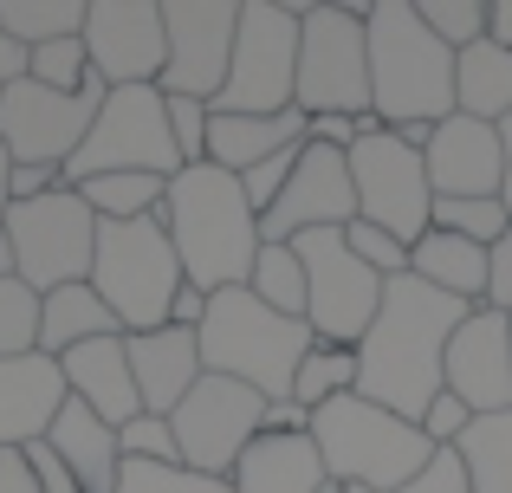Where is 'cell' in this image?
Segmentation results:
<instances>
[{"mask_svg":"<svg viewBox=\"0 0 512 493\" xmlns=\"http://www.w3.org/2000/svg\"><path fill=\"white\" fill-rule=\"evenodd\" d=\"M467 312H474L467 299H448V292L422 286L415 273L389 279L383 305H376L370 331H363V344H357V396L422 422V409L448 390V383H441V370H448V338L461 331Z\"/></svg>","mask_w":512,"mask_h":493,"instance_id":"6da1fadb","label":"cell"},{"mask_svg":"<svg viewBox=\"0 0 512 493\" xmlns=\"http://www.w3.org/2000/svg\"><path fill=\"white\" fill-rule=\"evenodd\" d=\"M370 111L383 130L409 137L415 150L441 117H454V46L422 26L415 0H370Z\"/></svg>","mask_w":512,"mask_h":493,"instance_id":"7a4b0ae2","label":"cell"},{"mask_svg":"<svg viewBox=\"0 0 512 493\" xmlns=\"http://www.w3.org/2000/svg\"><path fill=\"white\" fill-rule=\"evenodd\" d=\"M163 228L175 241V260H182L188 286L201 292H227L247 286L253 260H260V208L247 202L240 176L214 163L175 169L163 189Z\"/></svg>","mask_w":512,"mask_h":493,"instance_id":"3957f363","label":"cell"},{"mask_svg":"<svg viewBox=\"0 0 512 493\" xmlns=\"http://www.w3.org/2000/svg\"><path fill=\"white\" fill-rule=\"evenodd\" d=\"M195 338H201L208 377H234V383H247V390H260L266 403H286L305 351L318 344L305 318H279L273 305H260L247 286L214 292Z\"/></svg>","mask_w":512,"mask_h":493,"instance_id":"277c9868","label":"cell"},{"mask_svg":"<svg viewBox=\"0 0 512 493\" xmlns=\"http://www.w3.org/2000/svg\"><path fill=\"white\" fill-rule=\"evenodd\" d=\"M312 442L325 455L331 487H376V493L409 487L441 455L422 435V422L396 416L370 396H338V403L312 409Z\"/></svg>","mask_w":512,"mask_h":493,"instance_id":"5b68a950","label":"cell"},{"mask_svg":"<svg viewBox=\"0 0 512 493\" xmlns=\"http://www.w3.org/2000/svg\"><path fill=\"white\" fill-rule=\"evenodd\" d=\"M188 286L175 241L163 215L143 221H98V260H91V292L111 305V318L124 325V338L137 331H163L175 292Z\"/></svg>","mask_w":512,"mask_h":493,"instance_id":"8992f818","label":"cell"},{"mask_svg":"<svg viewBox=\"0 0 512 493\" xmlns=\"http://www.w3.org/2000/svg\"><path fill=\"white\" fill-rule=\"evenodd\" d=\"M299 0H240L234 65L214 98V111L240 117H286L299 111Z\"/></svg>","mask_w":512,"mask_h":493,"instance_id":"52a82bcc","label":"cell"},{"mask_svg":"<svg viewBox=\"0 0 512 493\" xmlns=\"http://www.w3.org/2000/svg\"><path fill=\"white\" fill-rule=\"evenodd\" d=\"M363 13L370 7H305L299 20V111L305 117H376Z\"/></svg>","mask_w":512,"mask_h":493,"instance_id":"ba28073f","label":"cell"},{"mask_svg":"<svg viewBox=\"0 0 512 493\" xmlns=\"http://www.w3.org/2000/svg\"><path fill=\"white\" fill-rule=\"evenodd\" d=\"M7 241H13V273L46 299V292H59V286L91 279V260H98V215H91L85 195L65 182V189L39 195V202L7 208Z\"/></svg>","mask_w":512,"mask_h":493,"instance_id":"9c48e42d","label":"cell"},{"mask_svg":"<svg viewBox=\"0 0 512 493\" xmlns=\"http://www.w3.org/2000/svg\"><path fill=\"white\" fill-rule=\"evenodd\" d=\"M182 156H175L169 137V111H163V91L156 85H124V91H104V111L91 124V137L78 143L65 182H91V176H175Z\"/></svg>","mask_w":512,"mask_h":493,"instance_id":"30bf717a","label":"cell"},{"mask_svg":"<svg viewBox=\"0 0 512 493\" xmlns=\"http://www.w3.org/2000/svg\"><path fill=\"white\" fill-rule=\"evenodd\" d=\"M350 189H357V221L396 234L402 247H415L435 221V189H428L422 150L396 130H370L350 150Z\"/></svg>","mask_w":512,"mask_h":493,"instance_id":"8fae6325","label":"cell"},{"mask_svg":"<svg viewBox=\"0 0 512 493\" xmlns=\"http://www.w3.org/2000/svg\"><path fill=\"white\" fill-rule=\"evenodd\" d=\"M292 247H299V260H305V325H312V338L357 351L370 318H376V305H383L389 279L370 273V266L344 247V228L299 234Z\"/></svg>","mask_w":512,"mask_h":493,"instance_id":"7c38bea8","label":"cell"},{"mask_svg":"<svg viewBox=\"0 0 512 493\" xmlns=\"http://www.w3.org/2000/svg\"><path fill=\"white\" fill-rule=\"evenodd\" d=\"M169 429H175V448H182V468L227 481L234 461L247 455L266 429V396L247 390V383H234V377H201L195 390L182 396V409L169 416Z\"/></svg>","mask_w":512,"mask_h":493,"instance_id":"4fadbf2b","label":"cell"},{"mask_svg":"<svg viewBox=\"0 0 512 493\" xmlns=\"http://www.w3.org/2000/svg\"><path fill=\"white\" fill-rule=\"evenodd\" d=\"M104 111V85L85 91H46L33 78H13L0 85V143H7L13 163H52V169H72L78 143L91 137Z\"/></svg>","mask_w":512,"mask_h":493,"instance_id":"5bb4252c","label":"cell"},{"mask_svg":"<svg viewBox=\"0 0 512 493\" xmlns=\"http://www.w3.org/2000/svg\"><path fill=\"white\" fill-rule=\"evenodd\" d=\"M163 33H169V65L156 91L214 104L227 85V65H234L240 0H163Z\"/></svg>","mask_w":512,"mask_h":493,"instance_id":"9a60e30c","label":"cell"},{"mask_svg":"<svg viewBox=\"0 0 512 493\" xmlns=\"http://www.w3.org/2000/svg\"><path fill=\"white\" fill-rule=\"evenodd\" d=\"M85 52L104 91L124 85H163L169 33L156 0H91L85 7Z\"/></svg>","mask_w":512,"mask_h":493,"instance_id":"2e32d148","label":"cell"},{"mask_svg":"<svg viewBox=\"0 0 512 493\" xmlns=\"http://www.w3.org/2000/svg\"><path fill=\"white\" fill-rule=\"evenodd\" d=\"M357 221V189H350V156L331 143H305L299 169H292L286 195L260 215V241H299V234H325Z\"/></svg>","mask_w":512,"mask_h":493,"instance_id":"e0dca14e","label":"cell"},{"mask_svg":"<svg viewBox=\"0 0 512 493\" xmlns=\"http://www.w3.org/2000/svg\"><path fill=\"white\" fill-rule=\"evenodd\" d=\"M448 396H461L474 416H506L512 409V318L493 305H474L461 331L448 338Z\"/></svg>","mask_w":512,"mask_h":493,"instance_id":"ac0fdd59","label":"cell"},{"mask_svg":"<svg viewBox=\"0 0 512 493\" xmlns=\"http://www.w3.org/2000/svg\"><path fill=\"white\" fill-rule=\"evenodd\" d=\"M422 169L435 202H474V195H500L506 182V143L500 124H480V117H441L422 143Z\"/></svg>","mask_w":512,"mask_h":493,"instance_id":"d6986e66","label":"cell"},{"mask_svg":"<svg viewBox=\"0 0 512 493\" xmlns=\"http://www.w3.org/2000/svg\"><path fill=\"white\" fill-rule=\"evenodd\" d=\"M65 396L72 390H65L59 357H46V351L0 357V448L46 442L59 409H65Z\"/></svg>","mask_w":512,"mask_h":493,"instance_id":"ffe728a7","label":"cell"},{"mask_svg":"<svg viewBox=\"0 0 512 493\" xmlns=\"http://www.w3.org/2000/svg\"><path fill=\"white\" fill-rule=\"evenodd\" d=\"M124 351H130V377H137L143 416H175L182 396L208 377V364H201V338L182 331V325L137 331V338H124Z\"/></svg>","mask_w":512,"mask_h":493,"instance_id":"44dd1931","label":"cell"},{"mask_svg":"<svg viewBox=\"0 0 512 493\" xmlns=\"http://www.w3.org/2000/svg\"><path fill=\"white\" fill-rule=\"evenodd\" d=\"M234 493H325L331 474H325V455H318L312 429L299 435H279V429H260V442L234 461Z\"/></svg>","mask_w":512,"mask_h":493,"instance_id":"7402d4cb","label":"cell"},{"mask_svg":"<svg viewBox=\"0 0 512 493\" xmlns=\"http://www.w3.org/2000/svg\"><path fill=\"white\" fill-rule=\"evenodd\" d=\"M65 370V390L78 396V403H91L111 429H124V422L143 416V396H137V377H130V351L124 338H98V344H78V351L59 357Z\"/></svg>","mask_w":512,"mask_h":493,"instance_id":"603a6c76","label":"cell"},{"mask_svg":"<svg viewBox=\"0 0 512 493\" xmlns=\"http://www.w3.org/2000/svg\"><path fill=\"white\" fill-rule=\"evenodd\" d=\"M52 455L65 461V468L78 474V487L85 493H117V474H124V448H117V429L98 416L91 403H78V396H65L59 422H52Z\"/></svg>","mask_w":512,"mask_h":493,"instance_id":"cb8c5ba5","label":"cell"},{"mask_svg":"<svg viewBox=\"0 0 512 493\" xmlns=\"http://www.w3.org/2000/svg\"><path fill=\"white\" fill-rule=\"evenodd\" d=\"M305 143V111H286V117H240V111H214L208 124V163L227 169V176H247L260 169L266 156Z\"/></svg>","mask_w":512,"mask_h":493,"instance_id":"d4e9b609","label":"cell"},{"mask_svg":"<svg viewBox=\"0 0 512 493\" xmlns=\"http://www.w3.org/2000/svg\"><path fill=\"white\" fill-rule=\"evenodd\" d=\"M409 273L422 286L448 292V299H467V305H487V279H493V247H474L461 234H441L428 228L422 241L409 247Z\"/></svg>","mask_w":512,"mask_h":493,"instance_id":"484cf974","label":"cell"},{"mask_svg":"<svg viewBox=\"0 0 512 493\" xmlns=\"http://www.w3.org/2000/svg\"><path fill=\"white\" fill-rule=\"evenodd\" d=\"M98 338H124V325L111 318V305L91 292V279L78 286H59L39 299V351L46 357H65L78 344H98Z\"/></svg>","mask_w":512,"mask_h":493,"instance_id":"4316f807","label":"cell"},{"mask_svg":"<svg viewBox=\"0 0 512 493\" xmlns=\"http://www.w3.org/2000/svg\"><path fill=\"white\" fill-rule=\"evenodd\" d=\"M454 111L480 117V124H506L512 117V52L500 39L454 52Z\"/></svg>","mask_w":512,"mask_h":493,"instance_id":"83f0119b","label":"cell"},{"mask_svg":"<svg viewBox=\"0 0 512 493\" xmlns=\"http://www.w3.org/2000/svg\"><path fill=\"white\" fill-rule=\"evenodd\" d=\"M474 493H512V409L506 416H474V429L454 442Z\"/></svg>","mask_w":512,"mask_h":493,"instance_id":"f1b7e54d","label":"cell"},{"mask_svg":"<svg viewBox=\"0 0 512 493\" xmlns=\"http://www.w3.org/2000/svg\"><path fill=\"white\" fill-rule=\"evenodd\" d=\"M85 7L91 0H0V33H7L13 46L39 52V46H52V39L85 33Z\"/></svg>","mask_w":512,"mask_h":493,"instance_id":"f546056e","label":"cell"},{"mask_svg":"<svg viewBox=\"0 0 512 493\" xmlns=\"http://www.w3.org/2000/svg\"><path fill=\"white\" fill-rule=\"evenodd\" d=\"M338 396H357V351H350V344H325V338H318L312 351H305L299 377H292V403L312 416V409L338 403Z\"/></svg>","mask_w":512,"mask_h":493,"instance_id":"4dcf8cb0","label":"cell"},{"mask_svg":"<svg viewBox=\"0 0 512 493\" xmlns=\"http://www.w3.org/2000/svg\"><path fill=\"white\" fill-rule=\"evenodd\" d=\"M247 292L260 305H273L279 318H305V260H299V247L292 241H260Z\"/></svg>","mask_w":512,"mask_h":493,"instance_id":"1f68e13d","label":"cell"},{"mask_svg":"<svg viewBox=\"0 0 512 493\" xmlns=\"http://www.w3.org/2000/svg\"><path fill=\"white\" fill-rule=\"evenodd\" d=\"M85 195V208L98 221H143V215H163V176H91V182H72Z\"/></svg>","mask_w":512,"mask_h":493,"instance_id":"d6a6232c","label":"cell"},{"mask_svg":"<svg viewBox=\"0 0 512 493\" xmlns=\"http://www.w3.org/2000/svg\"><path fill=\"white\" fill-rule=\"evenodd\" d=\"M428 228L461 234V241H474V247H500L506 228H512V208L500 202V195H474V202H435V221H428Z\"/></svg>","mask_w":512,"mask_h":493,"instance_id":"836d02e7","label":"cell"},{"mask_svg":"<svg viewBox=\"0 0 512 493\" xmlns=\"http://www.w3.org/2000/svg\"><path fill=\"white\" fill-rule=\"evenodd\" d=\"M415 13H422V26L454 52L480 46V39L493 33V0H415Z\"/></svg>","mask_w":512,"mask_h":493,"instance_id":"e575fe53","label":"cell"},{"mask_svg":"<svg viewBox=\"0 0 512 493\" xmlns=\"http://www.w3.org/2000/svg\"><path fill=\"white\" fill-rule=\"evenodd\" d=\"M26 78H33V85H46V91H85V85H98L91 52H85V33L52 39V46L26 52Z\"/></svg>","mask_w":512,"mask_h":493,"instance_id":"d590c367","label":"cell"},{"mask_svg":"<svg viewBox=\"0 0 512 493\" xmlns=\"http://www.w3.org/2000/svg\"><path fill=\"white\" fill-rule=\"evenodd\" d=\"M117 493H234V481H214V474H195L182 461H124L117 474Z\"/></svg>","mask_w":512,"mask_h":493,"instance_id":"8d00e7d4","label":"cell"},{"mask_svg":"<svg viewBox=\"0 0 512 493\" xmlns=\"http://www.w3.org/2000/svg\"><path fill=\"white\" fill-rule=\"evenodd\" d=\"M39 351V292L26 279H0V357Z\"/></svg>","mask_w":512,"mask_h":493,"instance_id":"74e56055","label":"cell"},{"mask_svg":"<svg viewBox=\"0 0 512 493\" xmlns=\"http://www.w3.org/2000/svg\"><path fill=\"white\" fill-rule=\"evenodd\" d=\"M169 111V137H175V156H182V169L208 163V124H214V104L201 98H163Z\"/></svg>","mask_w":512,"mask_h":493,"instance_id":"f35d334b","label":"cell"},{"mask_svg":"<svg viewBox=\"0 0 512 493\" xmlns=\"http://www.w3.org/2000/svg\"><path fill=\"white\" fill-rule=\"evenodd\" d=\"M344 247L357 253L370 273H383V279H402V273H409V247H402L396 234L370 228V221H350V228H344Z\"/></svg>","mask_w":512,"mask_h":493,"instance_id":"ab89813d","label":"cell"},{"mask_svg":"<svg viewBox=\"0 0 512 493\" xmlns=\"http://www.w3.org/2000/svg\"><path fill=\"white\" fill-rule=\"evenodd\" d=\"M117 448H124V461H182V448H175V429H169V416H137V422H124L117 429Z\"/></svg>","mask_w":512,"mask_h":493,"instance_id":"60d3db41","label":"cell"},{"mask_svg":"<svg viewBox=\"0 0 512 493\" xmlns=\"http://www.w3.org/2000/svg\"><path fill=\"white\" fill-rule=\"evenodd\" d=\"M305 143H312V137H305ZM305 143H292V150H279V156H266V163H260V169H247V176H240V189H247V202H253V208H260V215H266V208H273V202H279V195H286V182H292V169H299V156H305Z\"/></svg>","mask_w":512,"mask_h":493,"instance_id":"b9f144b4","label":"cell"},{"mask_svg":"<svg viewBox=\"0 0 512 493\" xmlns=\"http://www.w3.org/2000/svg\"><path fill=\"white\" fill-rule=\"evenodd\" d=\"M467 429H474V409H467L461 396H448V390H441L435 403L422 409V435H428L435 448H454V442H461Z\"/></svg>","mask_w":512,"mask_h":493,"instance_id":"7bdbcfd3","label":"cell"},{"mask_svg":"<svg viewBox=\"0 0 512 493\" xmlns=\"http://www.w3.org/2000/svg\"><path fill=\"white\" fill-rule=\"evenodd\" d=\"M396 493H474V487H467V468H461V455H454V448H441V455L428 461V468L415 474L409 487H396Z\"/></svg>","mask_w":512,"mask_h":493,"instance_id":"ee69618b","label":"cell"},{"mask_svg":"<svg viewBox=\"0 0 512 493\" xmlns=\"http://www.w3.org/2000/svg\"><path fill=\"white\" fill-rule=\"evenodd\" d=\"M52 189H65V169H52V163H13V176H7L13 202H39V195H52Z\"/></svg>","mask_w":512,"mask_h":493,"instance_id":"f6af8a7d","label":"cell"},{"mask_svg":"<svg viewBox=\"0 0 512 493\" xmlns=\"http://www.w3.org/2000/svg\"><path fill=\"white\" fill-rule=\"evenodd\" d=\"M487 305H493V312H506V318H512V228H506V241L493 247V279H487Z\"/></svg>","mask_w":512,"mask_h":493,"instance_id":"bcb514c9","label":"cell"},{"mask_svg":"<svg viewBox=\"0 0 512 493\" xmlns=\"http://www.w3.org/2000/svg\"><path fill=\"white\" fill-rule=\"evenodd\" d=\"M0 493H39V474L26 448H0Z\"/></svg>","mask_w":512,"mask_h":493,"instance_id":"7dc6e473","label":"cell"},{"mask_svg":"<svg viewBox=\"0 0 512 493\" xmlns=\"http://www.w3.org/2000/svg\"><path fill=\"white\" fill-rule=\"evenodd\" d=\"M208 299H214V292H201V286H182V292H175V305H169V325H182V331H201V318H208Z\"/></svg>","mask_w":512,"mask_h":493,"instance_id":"c3c4849f","label":"cell"},{"mask_svg":"<svg viewBox=\"0 0 512 493\" xmlns=\"http://www.w3.org/2000/svg\"><path fill=\"white\" fill-rule=\"evenodd\" d=\"M13 78H26V46H13V39L0 33V85H13Z\"/></svg>","mask_w":512,"mask_h":493,"instance_id":"681fc988","label":"cell"},{"mask_svg":"<svg viewBox=\"0 0 512 493\" xmlns=\"http://www.w3.org/2000/svg\"><path fill=\"white\" fill-rule=\"evenodd\" d=\"M487 39H500V46L512 52V0H493V33Z\"/></svg>","mask_w":512,"mask_h":493,"instance_id":"f907efd6","label":"cell"},{"mask_svg":"<svg viewBox=\"0 0 512 493\" xmlns=\"http://www.w3.org/2000/svg\"><path fill=\"white\" fill-rule=\"evenodd\" d=\"M7 176H13V156H7V143H0V228H7V208H13V195H7Z\"/></svg>","mask_w":512,"mask_h":493,"instance_id":"816d5d0a","label":"cell"},{"mask_svg":"<svg viewBox=\"0 0 512 493\" xmlns=\"http://www.w3.org/2000/svg\"><path fill=\"white\" fill-rule=\"evenodd\" d=\"M500 143H506V182H500V202L512 208V117L500 124Z\"/></svg>","mask_w":512,"mask_h":493,"instance_id":"f5cc1de1","label":"cell"},{"mask_svg":"<svg viewBox=\"0 0 512 493\" xmlns=\"http://www.w3.org/2000/svg\"><path fill=\"white\" fill-rule=\"evenodd\" d=\"M338 493H376V487H338Z\"/></svg>","mask_w":512,"mask_h":493,"instance_id":"db71d44e","label":"cell"},{"mask_svg":"<svg viewBox=\"0 0 512 493\" xmlns=\"http://www.w3.org/2000/svg\"><path fill=\"white\" fill-rule=\"evenodd\" d=\"M325 493H338V487H325Z\"/></svg>","mask_w":512,"mask_h":493,"instance_id":"11a10c76","label":"cell"}]
</instances>
